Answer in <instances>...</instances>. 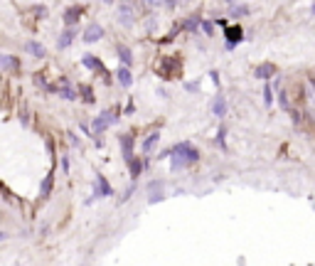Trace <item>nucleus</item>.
Here are the masks:
<instances>
[{"label":"nucleus","instance_id":"f257e3e1","mask_svg":"<svg viewBox=\"0 0 315 266\" xmlns=\"http://www.w3.org/2000/svg\"><path fill=\"white\" fill-rule=\"evenodd\" d=\"M197 158H200V153L197 148H192L190 143H177L175 148H172V170H180V168H187V165H192V163H197Z\"/></svg>","mask_w":315,"mask_h":266},{"label":"nucleus","instance_id":"f03ea898","mask_svg":"<svg viewBox=\"0 0 315 266\" xmlns=\"http://www.w3.org/2000/svg\"><path fill=\"white\" fill-rule=\"evenodd\" d=\"M118 121V116H113V114H101V116H96V121H94V131L96 133H101V131H106L109 126H113Z\"/></svg>","mask_w":315,"mask_h":266},{"label":"nucleus","instance_id":"7ed1b4c3","mask_svg":"<svg viewBox=\"0 0 315 266\" xmlns=\"http://www.w3.org/2000/svg\"><path fill=\"white\" fill-rule=\"evenodd\" d=\"M101 37H104V27L99 22H94V25H89L84 30V42H96V39H101Z\"/></svg>","mask_w":315,"mask_h":266},{"label":"nucleus","instance_id":"20e7f679","mask_svg":"<svg viewBox=\"0 0 315 266\" xmlns=\"http://www.w3.org/2000/svg\"><path fill=\"white\" fill-rule=\"evenodd\" d=\"M133 18H136L133 8H130L128 3H123V5L118 8V20H121V25H126V27H130V25H133Z\"/></svg>","mask_w":315,"mask_h":266},{"label":"nucleus","instance_id":"39448f33","mask_svg":"<svg viewBox=\"0 0 315 266\" xmlns=\"http://www.w3.org/2000/svg\"><path fill=\"white\" fill-rule=\"evenodd\" d=\"M254 74L259 76V79H268V76L276 74V67L266 62V64H259V67H256V72H254Z\"/></svg>","mask_w":315,"mask_h":266},{"label":"nucleus","instance_id":"423d86ee","mask_svg":"<svg viewBox=\"0 0 315 266\" xmlns=\"http://www.w3.org/2000/svg\"><path fill=\"white\" fill-rule=\"evenodd\" d=\"M121 148H123L126 160H130V158H133V138H130V136H121Z\"/></svg>","mask_w":315,"mask_h":266},{"label":"nucleus","instance_id":"0eeeda50","mask_svg":"<svg viewBox=\"0 0 315 266\" xmlns=\"http://www.w3.org/2000/svg\"><path fill=\"white\" fill-rule=\"evenodd\" d=\"M241 35H244V32H241L239 25H237V27H227V42H229V47H232L234 42H239Z\"/></svg>","mask_w":315,"mask_h":266},{"label":"nucleus","instance_id":"6e6552de","mask_svg":"<svg viewBox=\"0 0 315 266\" xmlns=\"http://www.w3.org/2000/svg\"><path fill=\"white\" fill-rule=\"evenodd\" d=\"M0 64H3V69H5V72H15V69H20V62H18V59H15V57H8V55L0 59Z\"/></svg>","mask_w":315,"mask_h":266},{"label":"nucleus","instance_id":"1a4fd4ad","mask_svg":"<svg viewBox=\"0 0 315 266\" xmlns=\"http://www.w3.org/2000/svg\"><path fill=\"white\" fill-rule=\"evenodd\" d=\"M212 111H214V116H224V114H227V101H224V96H217V99H214Z\"/></svg>","mask_w":315,"mask_h":266},{"label":"nucleus","instance_id":"9d476101","mask_svg":"<svg viewBox=\"0 0 315 266\" xmlns=\"http://www.w3.org/2000/svg\"><path fill=\"white\" fill-rule=\"evenodd\" d=\"M79 15H81V8H69V10H67V13H64V22H67V25H74L76 20H79Z\"/></svg>","mask_w":315,"mask_h":266},{"label":"nucleus","instance_id":"9b49d317","mask_svg":"<svg viewBox=\"0 0 315 266\" xmlns=\"http://www.w3.org/2000/svg\"><path fill=\"white\" fill-rule=\"evenodd\" d=\"M116 52H118V57H121L123 64H130V62H133V55H130V50L126 47V45H118V47H116Z\"/></svg>","mask_w":315,"mask_h":266},{"label":"nucleus","instance_id":"f8f14e48","mask_svg":"<svg viewBox=\"0 0 315 266\" xmlns=\"http://www.w3.org/2000/svg\"><path fill=\"white\" fill-rule=\"evenodd\" d=\"M96 190H101V195H104V197H109V195H113V190L109 188V183L104 180V175H99V178H96Z\"/></svg>","mask_w":315,"mask_h":266},{"label":"nucleus","instance_id":"ddd939ff","mask_svg":"<svg viewBox=\"0 0 315 266\" xmlns=\"http://www.w3.org/2000/svg\"><path fill=\"white\" fill-rule=\"evenodd\" d=\"M84 67H89V69H99L101 74L106 76V69L101 67V62H99V59H94V57H84Z\"/></svg>","mask_w":315,"mask_h":266},{"label":"nucleus","instance_id":"4468645a","mask_svg":"<svg viewBox=\"0 0 315 266\" xmlns=\"http://www.w3.org/2000/svg\"><path fill=\"white\" fill-rule=\"evenodd\" d=\"M118 81H121V84H123V86H130V84H133V76H130V72L128 69H118Z\"/></svg>","mask_w":315,"mask_h":266},{"label":"nucleus","instance_id":"2eb2a0df","mask_svg":"<svg viewBox=\"0 0 315 266\" xmlns=\"http://www.w3.org/2000/svg\"><path fill=\"white\" fill-rule=\"evenodd\" d=\"M72 39H74V30H67V32L62 35V39H59V50L69 47V45H72Z\"/></svg>","mask_w":315,"mask_h":266},{"label":"nucleus","instance_id":"dca6fc26","mask_svg":"<svg viewBox=\"0 0 315 266\" xmlns=\"http://www.w3.org/2000/svg\"><path fill=\"white\" fill-rule=\"evenodd\" d=\"M27 52H32L35 57H44V47L37 42H27Z\"/></svg>","mask_w":315,"mask_h":266},{"label":"nucleus","instance_id":"f3484780","mask_svg":"<svg viewBox=\"0 0 315 266\" xmlns=\"http://www.w3.org/2000/svg\"><path fill=\"white\" fill-rule=\"evenodd\" d=\"M52 180H55L52 175H47V178H44V183H42V190H39V195H42V197H47V195H50V190H52Z\"/></svg>","mask_w":315,"mask_h":266},{"label":"nucleus","instance_id":"a211bd4d","mask_svg":"<svg viewBox=\"0 0 315 266\" xmlns=\"http://www.w3.org/2000/svg\"><path fill=\"white\" fill-rule=\"evenodd\" d=\"M128 163H130V172H133V175L138 178V175H141V170H143V165H141V160H136V158H130Z\"/></svg>","mask_w":315,"mask_h":266},{"label":"nucleus","instance_id":"6ab92c4d","mask_svg":"<svg viewBox=\"0 0 315 266\" xmlns=\"http://www.w3.org/2000/svg\"><path fill=\"white\" fill-rule=\"evenodd\" d=\"M155 141H158V133H150L148 138H146V143H143V151H150L155 146Z\"/></svg>","mask_w":315,"mask_h":266},{"label":"nucleus","instance_id":"aec40b11","mask_svg":"<svg viewBox=\"0 0 315 266\" xmlns=\"http://www.w3.org/2000/svg\"><path fill=\"white\" fill-rule=\"evenodd\" d=\"M197 25H200V20H197V18H190V20L185 22L187 30H197Z\"/></svg>","mask_w":315,"mask_h":266},{"label":"nucleus","instance_id":"412c9836","mask_svg":"<svg viewBox=\"0 0 315 266\" xmlns=\"http://www.w3.org/2000/svg\"><path fill=\"white\" fill-rule=\"evenodd\" d=\"M79 92L84 94V99H86V101H94V96H92V89H89V86H79Z\"/></svg>","mask_w":315,"mask_h":266},{"label":"nucleus","instance_id":"4be33fe9","mask_svg":"<svg viewBox=\"0 0 315 266\" xmlns=\"http://www.w3.org/2000/svg\"><path fill=\"white\" fill-rule=\"evenodd\" d=\"M246 13H249V8H244V5H241V8L234 10V18H237V15H246Z\"/></svg>","mask_w":315,"mask_h":266},{"label":"nucleus","instance_id":"5701e85b","mask_svg":"<svg viewBox=\"0 0 315 266\" xmlns=\"http://www.w3.org/2000/svg\"><path fill=\"white\" fill-rule=\"evenodd\" d=\"M202 30L207 35H212V22H202Z\"/></svg>","mask_w":315,"mask_h":266},{"label":"nucleus","instance_id":"b1692460","mask_svg":"<svg viewBox=\"0 0 315 266\" xmlns=\"http://www.w3.org/2000/svg\"><path fill=\"white\" fill-rule=\"evenodd\" d=\"M62 96H64V99H74V92H69V89H62Z\"/></svg>","mask_w":315,"mask_h":266},{"label":"nucleus","instance_id":"393cba45","mask_svg":"<svg viewBox=\"0 0 315 266\" xmlns=\"http://www.w3.org/2000/svg\"><path fill=\"white\" fill-rule=\"evenodd\" d=\"M281 106H283V109H288V96H286V94H281Z\"/></svg>","mask_w":315,"mask_h":266},{"label":"nucleus","instance_id":"a878e982","mask_svg":"<svg viewBox=\"0 0 315 266\" xmlns=\"http://www.w3.org/2000/svg\"><path fill=\"white\" fill-rule=\"evenodd\" d=\"M263 96H266V104H271V89L266 86V92H263Z\"/></svg>","mask_w":315,"mask_h":266},{"label":"nucleus","instance_id":"bb28decb","mask_svg":"<svg viewBox=\"0 0 315 266\" xmlns=\"http://www.w3.org/2000/svg\"><path fill=\"white\" fill-rule=\"evenodd\" d=\"M163 3H165L167 8H172V5H175V0H163Z\"/></svg>","mask_w":315,"mask_h":266},{"label":"nucleus","instance_id":"cd10ccee","mask_svg":"<svg viewBox=\"0 0 315 266\" xmlns=\"http://www.w3.org/2000/svg\"><path fill=\"white\" fill-rule=\"evenodd\" d=\"M313 15H315V5H313Z\"/></svg>","mask_w":315,"mask_h":266},{"label":"nucleus","instance_id":"c85d7f7f","mask_svg":"<svg viewBox=\"0 0 315 266\" xmlns=\"http://www.w3.org/2000/svg\"><path fill=\"white\" fill-rule=\"evenodd\" d=\"M104 3H111V0H104Z\"/></svg>","mask_w":315,"mask_h":266},{"label":"nucleus","instance_id":"c756f323","mask_svg":"<svg viewBox=\"0 0 315 266\" xmlns=\"http://www.w3.org/2000/svg\"><path fill=\"white\" fill-rule=\"evenodd\" d=\"M123 3H130V0H123Z\"/></svg>","mask_w":315,"mask_h":266},{"label":"nucleus","instance_id":"7c9ffc66","mask_svg":"<svg viewBox=\"0 0 315 266\" xmlns=\"http://www.w3.org/2000/svg\"><path fill=\"white\" fill-rule=\"evenodd\" d=\"M146 3H150V0H146Z\"/></svg>","mask_w":315,"mask_h":266},{"label":"nucleus","instance_id":"2f4dec72","mask_svg":"<svg viewBox=\"0 0 315 266\" xmlns=\"http://www.w3.org/2000/svg\"><path fill=\"white\" fill-rule=\"evenodd\" d=\"M229 3H232V0H229Z\"/></svg>","mask_w":315,"mask_h":266}]
</instances>
